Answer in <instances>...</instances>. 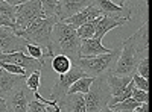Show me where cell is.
<instances>
[{
    "label": "cell",
    "mask_w": 152,
    "mask_h": 112,
    "mask_svg": "<svg viewBox=\"0 0 152 112\" xmlns=\"http://www.w3.org/2000/svg\"><path fill=\"white\" fill-rule=\"evenodd\" d=\"M90 5L91 2H85V0H58L55 8V18L58 21H66Z\"/></svg>",
    "instance_id": "30bf717a"
},
{
    "label": "cell",
    "mask_w": 152,
    "mask_h": 112,
    "mask_svg": "<svg viewBox=\"0 0 152 112\" xmlns=\"http://www.w3.org/2000/svg\"><path fill=\"white\" fill-rule=\"evenodd\" d=\"M132 82H134V86L137 90L149 92V80L148 79H143V77L138 76V74H134V76H132Z\"/></svg>",
    "instance_id": "4dcf8cb0"
},
{
    "label": "cell",
    "mask_w": 152,
    "mask_h": 112,
    "mask_svg": "<svg viewBox=\"0 0 152 112\" xmlns=\"http://www.w3.org/2000/svg\"><path fill=\"white\" fill-rule=\"evenodd\" d=\"M0 15L14 20L15 17V6H12L6 0H0Z\"/></svg>",
    "instance_id": "f1b7e54d"
},
{
    "label": "cell",
    "mask_w": 152,
    "mask_h": 112,
    "mask_svg": "<svg viewBox=\"0 0 152 112\" xmlns=\"http://www.w3.org/2000/svg\"><path fill=\"white\" fill-rule=\"evenodd\" d=\"M24 80H26L24 76L11 74V73L0 68V97L6 100L17 88H20L21 85H24Z\"/></svg>",
    "instance_id": "4fadbf2b"
},
{
    "label": "cell",
    "mask_w": 152,
    "mask_h": 112,
    "mask_svg": "<svg viewBox=\"0 0 152 112\" xmlns=\"http://www.w3.org/2000/svg\"><path fill=\"white\" fill-rule=\"evenodd\" d=\"M28 46V41L15 35L14 30L8 27H0V55H9L23 52Z\"/></svg>",
    "instance_id": "ba28073f"
},
{
    "label": "cell",
    "mask_w": 152,
    "mask_h": 112,
    "mask_svg": "<svg viewBox=\"0 0 152 112\" xmlns=\"http://www.w3.org/2000/svg\"><path fill=\"white\" fill-rule=\"evenodd\" d=\"M94 6L100 11V14L111 18H131V11L125 5H117L113 0H100V2H93Z\"/></svg>",
    "instance_id": "7c38bea8"
},
{
    "label": "cell",
    "mask_w": 152,
    "mask_h": 112,
    "mask_svg": "<svg viewBox=\"0 0 152 112\" xmlns=\"http://www.w3.org/2000/svg\"><path fill=\"white\" fill-rule=\"evenodd\" d=\"M0 68L11 73V74H17V76H24V77H28L26 76V71H24L21 67H17L14 64H3V62H0Z\"/></svg>",
    "instance_id": "f546056e"
},
{
    "label": "cell",
    "mask_w": 152,
    "mask_h": 112,
    "mask_svg": "<svg viewBox=\"0 0 152 112\" xmlns=\"http://www.w3.org/2000/svg\"><path fill=\"white\" fill-rule=\"evenodd\" d=\"M38 18H44L43 9H41V2L40 0H34V2H24L23 0L18 6H15V17H14L15 30H14V33L24 30L32 21H35Z\"/></svg>",
    "instance_id": "8992f818"
},
{
    "label": "cell",
    "mask_w": 152,
    "mask_h": 112,
    "mask_svg": "<svg viewBox=\"0 0 152 112\" xmlns=\"http://www.w3.org/2000/svg\"><path fill=\"white\" fill-rule=\"evenodd\" d=\"M0 62L3 64H14L17 67H21L26 71V76H29L34 71H41L44 64H41L40 61L32 59L28 55H24V52H17V53H9V55H0Z\"/></svg>",
    "instance_id": "9c48e42d"
},
{
    "label": "cell",
    "mask_w": 152,
    "mask_h": 112,
    "mask_svg": "<svg viewBox=\"0 0 152 112\" xmlns=\"http://www.w3.org/2000/svg\"><path fill=\"white\" fill-rule=\"evenodd\" d=\"M99 17H102V14H100V11L94 6V3L91 2V5L90 6H87L84 11H81V12H78L76 15H73V17H70V18H67L66 21H62L64 24H67V26H70L72 29H78V27H81L82 24H85V23H90V21H94L96 18H99Z\"/></svg>",
    "instance_id": "5bb4252c"
},
{
    "label": "cell",
    "mask_w": 152,
    "mask_h": 112,
    "mask_svg": "<svg viewBox=\"0 0 152 112\" xmlns=\"http://www.w3.org/2000/svg\"><path fill=\"white\" fill-rule=\"evenodd\" d=\"M93 80H94V77H88V76L78 79L70 86V90L67 91V94H81V95H85L88 92V90H90Z\"/></svg>",
    "instance_id": "44dd1931"
},
{
    "label": "cell",
    "mask_w": 152,
    "mask_h": 112,
    "mask_svg": "<svg viewBox=\"0 0 152 112\" xmlns=\"http://www.w3.org/2000/svg\"><path fill=\"white\" fill-rule=\"evenodd\" d=\"M24 85H26V88L31 92H37L38 88H40V85H41V71L31 73L26 77V80H24Z\"/></svg>",
    "instance_id": "7402d4cb"
},
{
    "label": "cell",
    "mask_w": 152,
    "mask_h": 112,
    "mask_svg": "<svg viewBox=\"0 0 152 112\" xmlns=\"http://www.w3.org/2000/svg\"><path fill=\"white\" fill-rule=\"evenodd\" d=\"M0 112H8V105H6V100L0 97Z\"/></svg>",
    "instance_id": "e575fe53"
},
{
    "label": "cell",
    "mask_w": 152,
    "mask_h": 112,
    "mask_svg": "<svg viewBox=\"0 0 152 112\" xmlns=\"http://www.w3.org/2000/svg\"><path fill=\"white\" fill-rule=\"evenodd\" d=\"M31 91L26 88V85H21L20 88H17L8 98H6V105H8V112H26L28 105L31 102Z\"/></svg>",
    "instance_id": "8fae6325"
},
{
    "label": "cell",
    "mask_w": 152,
    "mask_h": 112,
    "mask_svg": "<svg viewBox=\"0 0 152 112\" xmlns=\"http://www.w3.org/2000/svg\"><path fill=\"white\" fill-rule=\"evenodd\" d=\"M120 47H122L120 55L116 61V65H114L111 74L116 77H132L137 71V65L142 58L132 48V46L126 41V38L122 41Z\"/></svg>",
    "instance_id": "5b68a950"
},
{
    "label": "cell",
    "mask_w": 152,
    "mask_h": 112,
    "mask_svg": "<svg viewBox=\"0 0 152 112\" xmlns=\"http://www.w3.org/2000/svg\"><path fill=\"white\" fill-rule=\"evenodd\" d=\"M26 50H28V56L32 58V59H37V61H40L41 64H44V52H43V48L41 47H38V46H32V44H28L26 46Z\"/></svg>",
    "instance_id": "484cf974"
},
{
    "label": "cell",
    "mask_w": 152,
    "mask_h": 112,
    "mask_svg": "<svg viewBox=\"0 0 152 112\" xmlns=\"http://www.w3.org/2000/svg\"><path fill=\"white\" fill-rule=\"evenodd\" d=\"M76 33H78L79 40L84 41V40H91L94 36V23L90 21V23H85L82 24L81 27L76 29Z\"/></svg>",
    "instance_id": "cb8c5ba5"
},
{
    "label": "cell",
    "mask_w": 152,
    "mask_h": 112,
    "mask_svg": "<svg viewBox=\"0 0 152 112\" xmlns=\"http://www.w3.org/2000/svg\"><path fill=\"white\" fill-rule=\"evenodd\" d=\"M56 112H62V111H61V109H59V106H58V108H56Z\"/></svg>",
    "instance_id": "8d00e7d4"
},
{
    "label": "cell",
    "mask_w": 152,
    "mask_h": 112,
    "mask_svg": "<svg viewBox=\"0 0 152 112\" xmlns=\"http://www.w3.org/2000/svg\"><path fill=\"white\" fill-rule=\"evenodd\" d=\"M111 52V48L105 47L102 44V41L99 40H84L81 41V47H79V58H94V56H100V55H107Z\"/></svg>",
    "instance_id": "2e32d148"
},
{
    "label": "cell",
    "mask_w": 152,
    "mask_h": 112,
    "mask_svg": "<svg viewBox=\"0 0 152 112\" xmlns=\"http://www.w3.org/2000/svg\"><path fill=\"white\" fill-rule=\"evenodd\" d=\"M111 98L110 88L107 83V77H94L90 90L84 95L85 112H100L108 106Z\"/></svg>",
    "instance_id": "277c9868"
},
{
    "label": "cell",
    "mask_w": 152,
    "mask_h": 112,
    "mask_svg": "<svg viewBox=\"0 0 152 112\" xmlns=\"http://www.w3.org/2000/svg\"><path fill=\"white\" fill-rule=\"evenodd\" d=\"M72 61L64 55H55L52 58V70L58 74H66L72 68Z\"/></svg>",
    "instance_id": "ffe728a7"
},
{
    "label": "cell",
    "mask_w": 152,
    "mask_h": 112,
    "mask_svg": "<svg viewBox=\"0 0 152 112\" xmlns=\"http://www.w3.org/2000/svg\"><path fill=\"white\" fill-rule=\"evenodd\" d=\"M131 98L132 100H135L137 103H148L149 102V94L146 92V91H140V90H137V88H134L132 90V94H131Z\"/></svg>",
    "instance_id": "1f68e13d"
},
{
    "label": "cell",
    "mask_w": 152,
    "mask_h": 112,
    "mask_svg": "<svg viewBox=\"0 0 152 112\" xmlns=\"http://www.w3.org/2000/svg\"><path fill=\"white\" fill-rule=\"evenodd\" d=\"M122 47H113L107 55H100L94 58H79L72 62V65L81 68L88 77H107L113 73L116 61L120 55Z\"/></svg>",
    "instance_id": "3957f363"
},
{
    "label": "cell",
    "mask_w": 152,
    "mask_h": 112,
    "mask_svg": "<svg viewBox=\"0 0 152 112\" xmlns=\"http://www.w3.org/2000/svg\"><path fill=\"white\" fill-rule=\"evenodd\" d=\"M126 21H129V20H126V18H111V17H105V15L96 18L93 21L94 23V36L93 38L102 41V38L111 29L117 27V26H123Z\"/></svg>",
    "instance_id": "9a60e30c"
},
{
    "label": "cell",
    "mask_w": 152,
    "mask_h": 112,
    "mask_svg": "<svg viewBox=\"0 0 152 112\" xmlns=\"http://www.w3.org/2000/svg\"><path fill=\"white\" fill-rule=\"evenodd\" d=\"M58 106L62 112H85L84 95L81 94H67L58 102Z\"/></svg>",
    "instance_id": "ac0fdd59"
},
{
    "label": "cell",
    "mask_w": 152,
    "mask_h": 112,
    "mask_svg": "<svg viewBox=\"0 0 152 112\" xmlns=\"http://www.w3.org/2000/svg\"><path fill=\"white\" fill-rule=\"evenodd\" d=\"M58 23V20L55 17L52 18H38L35 21H32L29 26L15 33L18 36H21L23 40H26L28 44L32 46H38L46 50V56L53 58V52H52V29Z\"/></svg>",
    "instance_id": "6da1fadb"
},
{
    "label": "cell",
    "mask_w": 152,
    "mask_h": 112,
    "mask_svg": "<svg viewBox=\"0 0 152 112\" xmlns=\"http://www.w3.org/2000/svg\"><path fill=\"white\" fill-rule=\"evenodd\" d=\"M135 112H149V103H142L135 109Z\"/></svg>",
    "instance_id": "836d02e7"
},
{
    "label": "cell",
    "mask_w": 152,
    "mask_h": 112,
    "mask_svg": "<svg viewBox=\"0 0 152 112\" xmlns=\"http://www.w3.org/2000/svg\"><path fill=\"white\" fill-rule=\"evenodd\" d=\"M0 27H8L11 30H15V23H14V20L0 15Z\"/></svg>",
    "instance_id": "d6a6232c"
},
{
    "label": "cell",
    "mask_w": 152,
    "mask_h": 112,
    "mask_svg": "<svg viewBox=\"0 0 152 112\" xmlns=\"http://www.w3.org/2000/svg\"><path fill=\"white\" fill-rule=\"evenodd\" d=\"M100 112H114V111H113V109H110V108L107 106V108H104V109L100 111Z\"/></svg>",
    "instance_id": "d590c367"
},
{
    "label": "cell",
    "mask_w": 152,
    "mask_h": 112,
    "mask_svg": "<svg viewBox=\"0 0 152 112\" xmlns=\"http://www.w3.org/2000/svg\"><path fill=\"white\" fill-rule=\"evenodd\" d=\"M131 82V77H116L113 74H108L107 76V83H108V88H110V94H111V98L110 102H114L117 97H120V94L125 91V88L128 86V83Z\"/></svg>",
    "instance_id": "d6986e66"
},
{
    "label": "cell",
    "mask_w": 152,
    "mask_h": 112,
    "mask_svg": "<svg viewBox=\"0 0 152 112\" xmlns=\"http://www.w3.org/2000/svg\"><path fill=\"white\" fill-rule=\"evenodd\" d=\"M79 47H81V40L76 30L67 26V24H64L62 21H58L52 29L53 56L56 50L58 52L56 55H64L73 62L76 59H79Z\"/></svg>",
    "instance_id": "7a4b0ae2"
},
{
    "label": "cell",
    "mask_w": 152,
    "mask_h": 112,
    "mask_svg": "<svg viewBox=\"0 0 152 112\" xmlns=\"http://www.w3.org/2000/svg\"><path fill=\"white\" fill-rule=\"evenodd\" d=\"M56 108H52V106H49V105H44L41 102H38V100H31L29 105H28V111L26 112H56Z\"/></svg>",
    "instance_id": "d4e9b609"
},
{
    "label": "cell",
    "mask_w": 152,
    "mask_h": 112,
    "mask_svg": "<svg viewBox=\"0 0 152 112\" xmlns=\"http://www.w3.org/2000/svg\"><path fill=\"white\" fill-rule=\"evenodd\" d=\"M138 106H140V103H137L135 100H132V98L129 97V98H126V100H123V102H120L117 105H114L110 109H113L114 112H134Z\"/></svg>",
    "instance_id": "603a6c76"
},
{
    "label": "cell",
    "mask_w": 152,
    "mask_h": 112,
    "mask_svg": "<svg viewBox=\"0 0 152 112\" xmlns=\"http://www.w3.org/2000/svg\"><path fill=\"white\" fill-rule=\"evenodd\" d=\"M135 74H138L140 77L149 80V58L148 56H143L140 59V62H138V65H137Z\"/></svg>",
    "instance_id": "83f0119b"
},
{
    "label": "cell",
    "mask_w": 152,
    "mask_h": 112,
    "mask_svg": "<svg viewBox=\"0 0 152 112\" xmlns=\"http://www.w3.org/2000/svg\"><path fill=\"white\" fill-rule=\"evenodd\" d=\"M56 2H58V0H44V2H41V9H43L44 18H52V17H55Z\"/></svg>",
    "instance_id": "4316f807"
},
{
    "label": "cell",
    "mask_w": 152,
    "mask_h": 112,
    "mask_svg": "<svg viewBox=\"0 0 152 112\" xmlns=\"http://www.w3.org/2000/svg\"><path fill=\"white\" fill-rule=\"evenodd\" d=\"M148 33H149V24L145 23V24H142L140 29L135 30L134 35H131L129 38H126V41L132 46V48L138 55L148 52V44H149V35Z\"/></svg>",
    "instance_id": "e0dca14e"
},
{
    "label": "cell",
    "mask_w": 152,
    "mask_h": 112,
    "mask_svg": "<svg viewBox=\"0 0 152 112\" xmlns=\"http://www.w3.org/2000/svg\"><path fill=\"white\" fill-rule=\"evenodd\" d=\"M81 77H85V73L81 68L75 67V65L66 74H59V77L55 80L53 88L50 90V98H49V100L58 103L62 97L67 95V91L70 90V86L78 79H81Z\"/></svg>",
    "instance_id": "52a82bcc"
}]
</instances>
